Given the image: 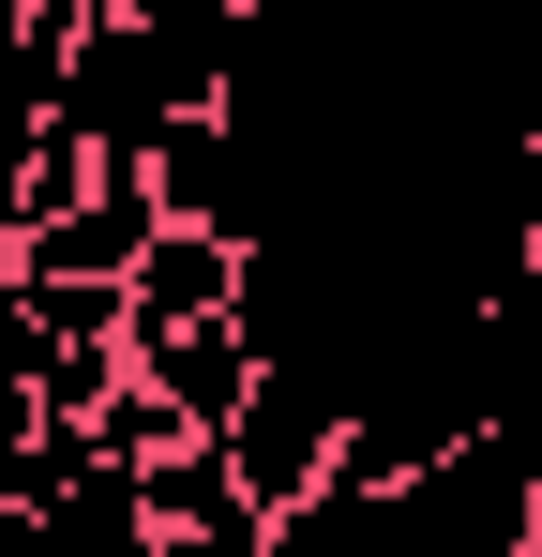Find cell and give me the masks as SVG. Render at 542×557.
Returning <instances> with one entry per match:
<instances>
[{
  "label": "cell",
  "instance_id": "1",
  "mask_svg": "<svg viewBox=\"0 0 542 557\" xmlns=\"http://www.w3.org/2000/svg\"><path fill=\"white\" fill-rule=\"evenodd\" d=\"M332 422H347V392H332L317 362H286V347H257L242 407L211 422V453L242 467V497H257V512H286V497H301V482L332 467Z\"/></svg>",
  "mask_w": 542,
  "mask_h": 557
},
{
  "label": "cell",
  "instance_id": "2",
  "mask_svg": "<svg viewBox=\"0 0 542 557\" xmlns=\"http://www.w3.org/2000/svg\"><path fill=\"white\" fill-rule=\"evenodd\" d=\"M136 512H151V543H211V557H271V512L242 497V467L211 453L196 422H181L167 453H136Z\"/></svg>",
  "mask_w": 542,
  "mask_h": 557
},
{
  "label": "cell",
  "instance_id": "3",
  "mask_svg": "<svg viewBox=\"0 0 542 557\" xmlns=\"http://www.w3.org/2000/svg\"><path fill=\"white\" fill-rule=\"evenodd\" d=\"M121 347H136V376L167 392L196 437H211V422L242 407V376H257V332H242V317H167V332H121Z\"/></svg>",
  "mask_w": 542,
  "mask_h": 557
}]
</instances>
